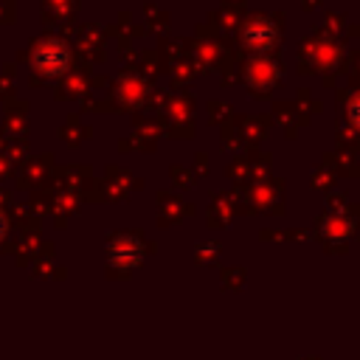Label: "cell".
Returning <instances> with one entry per match:
<instances>
[{
    "label": "cell",
    "mask_w": 360,
    "mask_h": 360,
    "mask_svg": "<svg viewBox=\"0 0 360 360\" xmlns=\"http://www.w3.org/2000/svg\"><path fill=\"white\" fill-rule=\"evenodd\" d=\"M273 121H278L284 127V138H298V127H307L309 118L298 112V107L292 101H276L273 104Z\"/></svg>",
    "instance_id": "6"
},
{
    "label": "cell",
    "mask_w": 360,
    "mask_h": 360,
    "mask_svg": "<svg viewBox=\"0 0 360 360\" xmlns=\"http://www.w3.org/2000/svg\"><path fill=\"white\" fill-rule=\"evenodd\" d=\"M228 177H231V180H236L239 186H242L245 180H253V177H250V169H248V158H245V155L228 163Z\"/></svg>",
    "instance_id": "21"
},
{
    "label": "cell",
    "mask_w": 360,
    "mask_h": 360,
    "mask_svg": "<svg viewBox=\"0 0 360 360\" xmlns=\"http://www.w3.org/2000/svg\"><path fill=\"white\" fill-rule=\"evenodd\" d=\"M3 233H6V217L0 214V236H3Z\"/></svg>",
    "instance_id": "31"
},
{
    "label": "cell",
    "mask_w": 360,
    "mask_h": 360,
    "mask_svg": "<svg viewBox=\"0 0 360 360\" xmlns=\"http://www.w3.org/2000/svg\"><path fill=\"white\" fill-rule=\"evenodd\" d=\"M323 20H326V25H323V31L340 39V34L346 31V14H335V11H326V17H323Z\"/></svg>",
    "instance_id": "22"
},
{
    "label": "cell",
    "mask_w": 360,
    "mask_h": 360,
    "mask_svg": "<svg viewBox=\"0 0 360 360\" xmlns=\"http://www.w3.org/2000/svg\"><path fill=\"white\" fill-rule=\"evenodd\" d=\"M231 112H233L231 104H225V101H208V121H211V124H219V127H222L225 121L233 118Z\"/></svg>",
    "instance_id": "19"
},
{
    "label": "cell",
    "mask_w": 360,
    "mask_h": 360,
    "mask_svg": "<svg viewBox=\"0 0 360 360\" xmlns=\"http://www.w3.org/2000/svg\"><path fill=\"white\" fill-rule=\"evenodd\" d=\"M172 177H174V183L183 186V188L194 186V174H191L188 169H183V166H172Z\"/></svg>",
    "instance_id": "23"
},
{
    "label": "cell",
    "mask_w": 360,
    "mask_h": 360,
    "mask_svg": "<svg viewBox=\"0 0 360 360\" xmlns=\"http://www.w3.org/2000/svg\"><path fill=\"white\" fill-rule=\"evenodd\" d=\"M343 200H346V194H332L329 197V208H343Z\"/></svg>",
    "instance_id": "28"
},
{
    "label": "cell",
    "mask_w": 360,
    "mask_h": 360,
    "mask_svg": "<svg viewBox=\"0 0 360 360\" xmlns=\"http://www.w3.org/2000/svg\"><path fill=\"white\" fill-rule=\"evenodd\" d=\"M163 112H169L172 127H188V124H194V121H191V112H194V98H191L188 93H174V96H166Z\"/></svg>",
    "instance_id": "7"
},
{
    "label": "cell",
    "mask_w": 360,
    "mask_h": 360,
    "mask_svg": "<svg viewBox=\"0 0 360 360\" xmlns=\"http://www.w3.org/2000/svg\"><path fill=\"white\" fill-rule=\"evenodd\" d=\"M281 20L284 14H264V11H253L242 20L239 25V53L250 56V53H276L278 42H281Z\"/></svg>",
    "instance_id": "3"
},
{
    "label": "cell",
    "mask_w": 360,
    "mask_h": 360,
    "mask_svg": "<svg viewBox=\"0 0 360 360\" xmlns=\"http://www.w3.org/2000/svg\"><path fill=\"white\" fill-rule=\"evenodd\" d=\"M146 11H149V17H152V28L163 34V31L169 28V22H166V20H169V14H166V11H158V14H155V8H152V6H149Z\"/></svg>",
    "instance_id": "24"
},
{
    "label": "cell",
    "mask_w": 360,
    "mask_h": 360,
    "mask_svg": "<svg viewBox=\"0 0 360 360\" xmlns=\"http://www.w3.org/2000/svg\"><path fill=\"white\" fill-rule=\"evenodd\" d=\"M340 73L349 76V87H352V90H360V51H354V53H349V56L343 59Z\"/></svg>",
    "instance_id": "18"
},
{
    "label": "cell",
    "mask_w": 360,
    "mask_h": 360,
    "mask_svg": "<svg viewBox=\"0 0 360 360\" xmlns=\"http://www.w3.org/2000/svg\"><path fill=\"white\" fill-rule=\"evenodd\" d=\"M332 186V174L321 166L318 172H312V188H329Z\"/></svg>",
    "instance_id": "25"
},
{
    "label": "cell",
    "mask_w": 360,
    "mask_h": 360,
    "mask_svg": "<svg viewBox=\"0 0 360 360\" xmlns=\"http://www.w3.org/2000/svg\"><path fill=\"white\" fill-rule=\"evenodd\" d=\"M349 31V37L354 39V42H360V25H352V28H346Z\"/></svg>",
    "instance_id": "29"
},
{
    "label": "cell",
    "mask_w": 360,
    "mask_h": 360,
    "mask_svg": "<svg viewBox=\"0 0 360 360\" xmlns=\"http://www.w3.org/2000/svg\"><path fill=\"white\" fill-rule=\"evenodd\" d=\"M323 6V0H301V8L307 11V14H312L315 8H321Z\"/></svg>",
    "instance_id": "27"
},
{
    "label": "cell",
    "mask_w": 360,
    "mask_h": 360,
    "mask_svg": "<svg viewBox=\"0 0 360 360\" xmlns=\"http://www.w3.org/2000/svg\"><path fill=\"white\" fill-rule=\"evenodd\" d=\"M295 107H298V112H301V115H307V118H312V115H318V112L323 110V104H321L318 98H312V93H309L307 87H298Z\"/></svg>",
    "instance_id": "16"
},
{
    "label": "cell",
    "mask_w": 360,
    "mask_h": 360,
    "mask_svg": "<svg viewBox=\"0 0 360 360\" xmlns=\"http://www.w3.org/2000/svg\"><path fill=\"white\" fill-rule=\"evenodd\" d=\"M343 59H346L343 39L326 34L323 28L312 31L309 37H304L298 42V73L301 76H309V73H321L323 76V73L340 70Z\"/></svg>",
    "instance_id": "1"
},
{
    "label": "cell",
    "mask_w": 360,
    "mask_h": 360,
    "mask_svg": "<svg viewBox=\"0 0 360 360\" xmlns=\"http://www.w3.org/2000/svg\"><path fill=\"white\" fill-rule=\"evenodd\" d=\"M343 104H346V124L360 135V90H352L349 87Z\"/></svg>",
    "instance_id": "15"
},
{
    "label": "cell",
    "mask_w": 360,
    "mask_h": 360,
    "mask_svg": "<svg viewBox=\"0 0 360 360\" xmlns=\"http://www.w3.org/2000/svg\"><path fill=\"white\" fill-rule=\"evenodd\" d=\"M188 45V53H191V65L197 73H211V70H219L225 65V59L231 56V48L225 39L214 37V39H186Z\"/></svg>",
    "instance_id": "4"
},
{
    "label": "cell",
    "mask_w": 360,
    "mask_h": 360,
    "mask_svg": "<svg viewBox=\"0 0 360 360\" xmlns=\"http://www.w3.org/2000/svg\"><path fill=\"white\" fill-rule=\"evenodd\" d=\"M323 169L329 174H349V177H357L360 174V158L354 155H343V152H326L323 155Z\"/></svg>",
    "instance_id": "10"
},
{
    "label": "cell",
    "mask_w": 360,
    "mask_h": 360,
    "mask_svg": "<svg viewBox=\"0 0 360 360\" xmlns=\"http://www.w3.org/2000/svg\"><path fill=\"white\" fill-rule=\"evenodd\" d=\"M194 169L202 172V174H208V155L205 152H197L194 155Z\"/></svg>",
    "instance_id": "26"
},
{
    "label": "cell",
    "mask_w": 360,
    "mask_h": 360,
    "mask_svg": "<svg viewBox=\"0 0 360 360\" xmlns=\"http://www.w3.org/2000/svg\"><path fill=\"white\" fill-rule=\"evenodd\" d=\"M172 68H174V87L177 84H188L197 76V70H194V65L188 59H177V62H172Z\"/></svg>",
    "instance_id": "20"
},
{
    "label": "cell",
    "mask_w": 360,
    "mask_h": 360,
    "mask_svg": "<svg viewBox=\"0 0 360 360\" xmlns=\"http://www.w3.org/2000/svg\"><path fill=\"white\" fill-rule=\"evenodd\" d=\"M242 3L245 0H222V6H236V8H242Z\"/></svg>",
    "instance_id": "30"
},
{
    "label": "cell",
    "mask_w": 360,
    "mask_h": 360,
    "mask_svg": "<svg viewBox=\"0 0 360 360\" xmlns=\"http://www.w3.org/2000/svg\"><path fill=\"white\" fill-rule=\"evenodd\" d=\"M242 20H245V11L236 8V6H222V8H217V11L208 14V22H211L217 31H225V34H228V31H239Z\"/></svg>",
    "instance_id": "11"
},
{
    "label": "cell",
    "mask_w": 360,
    "mask_h": 360,
    "mask_svg": "<svg viewBox=\"0 0 360 360\" xmlns=\"http://www.w3.org/2000/svg\"><path fill=\"white\" fill-rule=\"evenodd\" d=\"M219 146L225 152H245L248 149L245 141H242V135H239V129H236V121L233 118L219 127Z\"/></svg>",
    "instance_id": "13"
},
{
    "label": "cell",
    "mask_w": 360,
    "mask_h": 360,
    "mask_svg": "<svg viewBox=\"0 0 360 360\" xmlns=\"http://www.w3.org/2000/svg\"><path fill=\"white\" fill-rule=\"evenodd\" d=\"M68 62H70V53H68V48H65L62 42L48 39V42H42V45L34 51V65H37L42 73H62V70L68 68Z\"/></svg>",
    "instance_id": "5"
},
{
    "label": "cell",
    "mask_w": 360,
    "mask_h": 360,
    "mask_svg": "<svg viewBox=\"0 0 360 360\" xmlns=\"http://www.w3.org/2000/svg\"><path fill=\"white\" fill-rule=\"evenodd\" d=\"M270 124H273V118H267V115L236 118V129H239V135H242V141H245L248 149H253V146L270 132Z\"/></svg>",
    "instance_id": "8"
},
{
    "label": "cell",
    "mask_w": 360,
    "mask_h": 360,
    "mask_svg": "<svg viewBox=\"0 0 360 360\" xmlns=\"http://www.w3.org/2000/svg\"><path fill=\"white\" fill-rule=\"evenodd\" d=\"M335 143H338V152H343V155H360V135L343 121V124H338V129H335Z\"/></svg>",
    "instance_id": "12"
},
{
    "label": "cell",
    "mask_w": 360,
    "mask_h": 360,
    "mask_svg": "<svg viewBox=\"0 0 360 360\" xmlns=\"http://www.w3.org/2000/svg\"><path fill=\"white\" fill-rule=\"evenodd\" d=\"M236 76L239 82L248 87V93L259 101L270 98V93L281 84V76H284V65L276 53H239V62H236Z\"/></svg>",
    "instance_id": "2"
},
{
    "label": "cell",
    "mask_w": 360,
    "mask_h": 360,
    "mask_svg": "<svg viewBox=\"0 0 360 360\" xmlns=\"http://www.w3.org/2000/svg\"><path fill=\"white\" fill-rule=\"evenodd\" d=\"M143 96H146L143 82H138V79H124V84H121V98H124L129 107H132V104H141Z\"/></svg>",
    "instance_id": "17"
},
{
    "label": "cell",
    "mask_w": 360,
    "mask_h": 360,
    "mask_svg": "<svg viewBox=\"0 0 360 360\" xmlns=\"http://www.w3.org/2000/svg\"><path fill=\"white\" fill-rule=\"evenodd\" d=\"M278 194H281V180H256L250 188H248V197L256 202V208H270V202H278Z\"/></svg>",
    "instance_id": "9"
},
{
    "label": "cell",
    "mask_w": 360,
    "mask_h": 360,
    "mask_svg": "<svg viewBox=\"0 0 360 360\" xmlns=\"http://www.w3.org/2000/svg\"><path fill=\"white\" fill-rule=\"evenodd\" d=\"M245 158H248L250 177H253V180H264L267 172H270V166H273V155H270V152H253V149H248Z\"/></svg>",
    "instance_id": "14"
}]
</instances>
